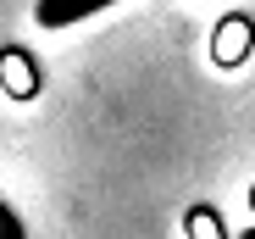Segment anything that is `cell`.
I'll return each instance as SVG.
<instances>
[{"label": "cell", "instance_id": "obj_1", "mask_svg": "<svg viewBox=\"0 0 255 239\" xmlns=\"http://www.w3.org/2000/svg\"><path fill=\"white\" fill-rule=\"evenodd\" d=\"M106 6H117V0H39L33 17H39V28H72V22L95 17V11H106Z\"/></svg>", "mask_w": 255, "mask_h": 239}, {"label": "cell", "instance_id": "obj_2", "mask_svg": "<svg viewBox=\"0 0 255 239\" xmlns=\"http://www.w3.org/2000/svg\"><path fill=\"white\" fill-rule=\"evenodd\" d=\"M244 50H250V17H239V11H233V17L217 28V61H222V67H239V56H244Z\"/></svg>", "mask_w": 255, "mask_h": 239}, {"label": "cell", "instance_id": "obj_3", "mask_svg": "<svg viewBox=\"0 0 255 239\" xmlns=\"http://www.w3.org/2000/svg\"><path fill=\"white\" fill-rule=\"evenodd\" d=\"M0 72H6V89L33 95V72H28V56H22V50H6V56H0Z\"/></svg>", "mask_w": 255, "mask_h": 239}, {"label": "cell", "instance_id": "obj_4", "mask_svg": "<svg viewBox=\"0 0 255 239\" xmlns=\"http://www.w3.org/2000/svg\"><path fill=\"white\" fill-rule=\"evenodd\" d=\"M189 234H194V239H228V234H222V223H217V212H205V206H200V212H189Z\"/></svg>", "mask_w": 255, "mask_h": 239}, {"label": "cell", "instance_id": "obj_5", "mask_svg": "<svg viewBox=\"0 0 255 239\" xmlns=\"http://www.w3.org/2000/svg\"><path fill=\"white\" fill-rule=\"evenodd\" d=\"M0 239H28V228H22V217L0 201Z\"/></svg>", "mask_w": 255, "mask_h": 239}, {"label": "cell", "instance_id": "obj_6", "mask_svg": "<svg viewBox=\"0 0 255 239\" xmlns=\"http://www.w3.org/2000/svg\"><path fill=\"white\" fill-rule=\"evenodd\" d=\"M239 239H255V228H244V234H239Z\"/></svg>", "mask_w": 255, "mask_h": 239}, {"label": "cell", "instance_id": "obj_7", "mask_svg": "<svg viewBox=\"0 0 255 239\" xmlns=\"http://www.w3.org/2000/svg\"><path fill=\"white\" fill-rule=\"evenodd\" d=\"M250 206H255V189H250Z\"/></svg>", "mask_w": 255, "mask_h": 239}]
</instances>
